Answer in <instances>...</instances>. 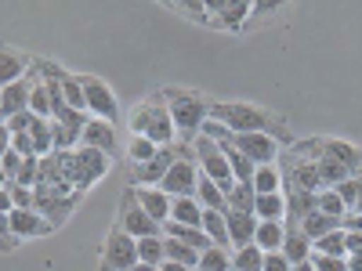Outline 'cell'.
Wrapping results in <instances>:
<instances>
[{
    "label": "cell",
    "instance_id": "1",
    "mask_svg": "<svg viewBox=\"0 0 362 271\" xmlns=\"http://www.w3.org/2000/svg\"><path fill=\"white\" fill-rule=\"evenodd\" d=\"M127 127H131L134 138H148L156 148L177 141V131H174V119H170V112H167L163 95L145 98L141 105H134V112H131V119H127Z\"/></svg>",
    "mask_w": 362,
    "mask_h": 271
},
{
    "label": "cell",
    "instance_id": "2",
    "mask_svg": "<svg viewBox=\"0 0 362 271\" xmlns=\"http://www.w3.org/2000/svg\"><path fill=\"white\" fill-rule=\"evenodd\" d=\"M210 119L221 124L228 134H272L276 131V119L250 102H214L210 105Z\"/></svg>",
    "mask_w": 362,
    "mask_h": 271
},
{
    "label": "cell",
    "instance_id": "3",
    "mask_svg": "<svg viewBox=\"0 0 362 271\" xmlns=\"http://www.w3.org/2000/svg\"><path fill=\"white\" fill-rule=\"evenodd\" d=\"M163 102H167V112H170V119H174V131L181 134V141H189L192 134L203 131L206 116H210V105L196 95V90L163 87Z\"/></svg>",
    "mask_w": 362,
    "mask_h": 271
},
{
    "label": "cell",
    "instance_id": "4",
    "mask_svg": "<svg viewBox=\"0 0 362 271\" xmlns=\"http://www.w3.org/2000/svg\"><path fill=\"white\" fill-rule=\"evenodd\" d=\"M196 167H199L203 177L214 181L225 195L235 188V177H232V167H228V159H225V152H221V145L210 141V138H203V134L196 138Z\"/></svg>",
    "mask_w": 362,
    "mask_h": 271
},
{
    "label": "cell",
    "instance_id": "5",
    "mask_svg": "<svg viewBox=\"0 0 362 271\" xmlns=\"http://www.w3.org/2000/svg\"><path fill=\"white\" fill-rule=\"evenodd\" d=\"M83 98H87V116L90 119H105V124H116L119 119V102L112 95V87L98 76H80Z\"/></svg>",
    "mask_w": 362,
    "mask_h": 271
},
{
    "label": "cell",
    "instance_id": "6",
    "mask_svg": "<svg viewBox=\"0 0 362 271\" xmlns=\"http://www.w3.org/2000/svg\"><path fill=\"white\" fill-rule=\"evenodd\" d=\"M134 264H138V239H131L124 228H112L105 235L102 271H131Z\"/></svg>",
    "mask_w": 362,
    "mask_h": 271
},
{
    "label": "cell",
    "instance_id": "7",
    "mask_svg": "<svg viewBox=\"0 0 362 271\" xmlns=\"http://www.w3.org/2000/svg\"><path fill=\"white\" fill-rule=\"evenodd\" d=\"M181 156H189V152H185V145H163L148 163L134 167V177H131V181H134V188H160V181L167 177V170H170Z\"/></svg>",
    "mask_w": 362,
    "mask_h": 271
},
{
    "label": "cell",
    "instance_id": "8",
    "mask_svg": "<svg viewBox=\"0 0 362 271\" xmlns=\"http://www.w3.org/2000/svg\"><path fill=\"white\" fill-rule=\"evenodd\" d=\"M228 141L239 148V152H243L254 167H272L279 159V141L272 138V134H228Z\"/></svg>",
    "mask_w": 362,
    "mask_h": 271
},
{
    "label": "cell",
    "instance_id": "9",
    "mask_svg": "<svg viewBox=\"0 0 362 271\" xmlns=\"http://www.w3.org/2000/svg\"><path fill=\"white\" fill-rule=\"evenodd\" d=\"M196 185H199V167H196L192 156H181V159L167 170V177L160 181V188H163L170 199H181V195H192V199H196Z\"/></svg>",
    "mask_w": 362,
    "mask_h": 271
},
{
    "label": "cell",
    "instance_id": "10",
    "mask_svg": "<svg viewBox=\"0 0 362 271\" xmlns=\"http://www.w3.org/2000/svg\"><path fill=\"white\" fill-rule=\"evenodd\" d=\"M33 210L54 228L62 224V217L69 214V188H54V185H37L33 188Z\"/></svg>",
    "mask_w": 362,
    "mask_h": 271
},
{
    "label": "cell",
    "instance_id": "11",
    "mask_svg": "<svg viewBox=\"0 0 362 271\" xmlns=\"http://www.w3.org/2000/svg\"><path fill=\"white\" fill-rule=\"evenodd\" d=\"M206 15L221 29H239L250 15H254V0H203Z\"/></svg>",
    "mask_w": 362,
    "mask_h": 271
},
{
    "label": "cell",
    "instance_id": "12",
    "mask_svg": "<svg viewBox=\"0 0 362 271\" xmlns=\"http://www.w3.org/2000/svg\"><path fill=\"white\" fill-rule=\"evenodd\" d=\"M119 228H124L131 239H148V235H163V224H156L145 210L134 203V195L127 192L124 206H119Z\"/></svg>",
    "mask_w": 362,
    "mask_h": 271
},
{
    "label": "cell",
    "instance_id": "13",
    "mask_svg": "<svg viewBox=\"0 0 362 271\" xmlns=\"http://www.w3.org/2000/svg\"><path fill=\"white\" fill-rule=\"evenodd\" d=\"M33 80H37V76L18 80V83H8L4 90H0V124H8L11 116H18V112L29 109V90H33Z\"/></svg>",
    "mask_w": 362,
    "mask_h": 271
},
{
    "label": "cell",
    "instance_id": "14",
    "mask_svg": "<svg viewBox=\"0 0 362 271\" xmlns=\"http://www.w3.org/2000/svg\"><path fill=\"white\" fill-rule=\"evenodd\" d=\"M8 224H11V235L15 239H40V235H51L54 228L37 214V210H11V214H8Z\"/></svg>",
    "mask_w": 362,
    "mask_h": 271
},
{
    "label": "cell",
    "instance_id": "15",
    "mask_svg": "<svg viewBox=\"0 0 362 271\" xmlns=\"http://www.w3.org/2000/svg\"><path fill=\"white\" fill-rule=\"evenodd\" d=\"M80 145L87 148H98V152H105L109 159L116 156V127L105 124V119H87V127L80 134Z\"/></svg>",
    "mask_w": 362,
    "mask_h": 271
},
{
    "label": "cell",
    "instance_id": "16",
    "mask_svg": "<svg viewBox=\"0 0 362 271\" xmlns=\"http://www.w3.org/2000/svg\"><path fill=\"white\" fill-rule=\"evenodd\" d=\"M131 195H134V203H138L156 224H167V221H170V195H167L163 188H131Z\"/></svg>",
    "mask_w": 362,
    "mask_h": 271
},
{
    "label": "cell",
    "instance_id": "17",
    "mask_svg": "<svg viewBox=\"0 0 362 271\" xmlns=\"http://www.w3.org/2000/svg\"><path fill=\"white\" fill-rule=\"evenodd\" d=\"M29 66H33V58H29V54H22V51H15V47H4V44H0V90H4L8 83L25 80Z\"/></svg>",
    "mask_w": 362,
    "mask_h": 271
},
{
    "label": "cell",
    "instance_id": "18",
    "mask_svg": "<svg viewBox=\"0 0 362 271\" xmlns=\"http://www.w3.org/2000/svg\"><path fill=\"white\" fill-rule=\"evenodd\" d=\"M225 224H228V243H232V250H243V246L254 243V231H257V217H254V214L225 210Z\"/></svg>",
    "mask_w": 362,
    "mask_h": 271
},
{
    "label": "cell",
    "instance_id": "19",
    "mask_svg": "<svg viewBox=\"0 0 362 271\" xmlns=\"http://www.w3.org/2000/svg\"><path fill=\"white\" fill-rule=\"evenodd\" d=\"M283 239H286V224H283V221H257L254 246H257L261 253H276V250H283Z\"/></svg>",
    "mask_w": 362,
    "mask_h": 271
},
{
    "label": "cell",
    "instance_id": "20",
    "mask_svg": "<svg viewBox=\"0 0 362 271\" xmlns=\"http://www.w3.org/2000/svg\"><path fill=\"white\" fill-rule=\"evenodd\" d=\"M322 152L329 156V159H337V163H344L351 174H358V167H362V152L355 145H348V141H341V138H326L322 141Z\"/></svg>",
    "mask_w": 362,
    "mask_h": 271
},
{
    "label": "cell",
    "instance_id": "21",
    "mask_svg": "<svg viewBox=\"0 0 362 271\" xmlns=\"http://www.w3.org/2000/svg\"><path fill=\"white\" fill-rule=\"evenodd\" d=\"M315 170H319V181H322V188H337L341 181H348V177H355L344 163H337V159H329L326 152H322V145H319V159H315Z\"/></svg>",
    "mask_w": 362,
    "mask_h": 271
},
{
    "label": "cell",
    "instance_id": "22",
    "mask_svg": "<svg viewBox=\"0 0 362 271\" xmlns=\"http://www.w3.org/2000/svg\"><path fill=\"white\" fill-rule=\"evenodd\" d=\"M170 221H174V224H185V228H199V221H203V206H199L192 195L170 199Z\"/></svg>",
    "mask_w": 362,
    "mask_h": 271
},
{
    "label": "cell",
    "instance_id": "23",
    "mask_svg": "<svg viewBox=\"0 0 362 271\" xmlns=\"http://www.w3.org/2000/svg\"><path fill=\"white\" fill-rule=\"evenodd\" d=\"M290 264H305L312 260V239L300 235L297 228H286V239H283V250H279Z\"/></svg>",
    "mask_w": 362,
    "mask_h": 271
},
{
    "label": "cell",
    "instance_id": "24",
    "mask_svg": "<svg viewBox=\"0 0 362 271\" xmlns=\"http://www.w3.org/2000/svg\"><path fill=\"white\" fill-rule=\"evenodd\" d=\"M254 217H257V221H283V217H286V195H283V192L257 195V199H254Z\"/></svg>",
    "mask_w": 362,
    "mask_h": 271
},
{
    "label": "cell",
    "instance_id": "25",
    "mask_svg": "<svg viewBox=\"0 0 362 271\" xmlns=\"http://www.w3.org/2000/svg\"><path fill=\"white\" fill-rule=\"evenodd\" d=\"M58 90H62V102H66V109H73V112H87V98H83L80 76L58 73Z\"/></svg>",
    "mask_w": 362,
    "mask_h": 271
},
{
    "label": "cell",
    "instance_id": "26",
    "mask_svg": "<svg viewBox=\"0 0 362 271\" xmlns=\"http://www.w3.org/2000/svg\"><path fill=\"white\" fill-rule=\"evenodd\" d=\"M29 138H33V152H37V159H44V156H51L54 152V127H51V119H33V127H29Z\"/></svg>",
    "mask_w": 362,
    "mask_h": 271
},
{
    "label": "cell",
    "instance_id": "27",
    "mask_svg": "<svg viewBox=\"0 0 362 271\" xmlns=\"http://www.w3.org/2000/svg\"><path fill=\"white\" fill-rule=\"evenodd\" d=\"M250 185L257 195H272V192H283V170L272 163V167H257L254 177H250Z\"/></svg>",
    "mask_w": 362,
    "mask_h": 271
},
{
    "label": "cell",
    "instance_id": "28",
    "mask_svg": "<svg viewBox=\"0 0 362 271\" xmlns=\"http://www.w3.org/2000/svg\"><path fill=\"white\" fill-rule=\"evenodd\" d=\"M337 228H341V221H334V217L319 214V210H312V214L297 224V231H300V235H308L312 243H315V239H322V235H329V231H337Z\"/></svg>",
    "mask_w": 362,
    "mask_h": 271
},
{
    "label": "cell",
    "instance_id": "29",
    "mask_svg": "<svg viewBox=\"0 0 362 271\" xmlns=\"http://www.w3.org/2000/svg\"><path fill=\"white\" fill-rule=\"evenodd\" d=\"M315 210H319V214H326V217H334V221H341V224H344V217H348V206L341 203V195H337L334 188L315 192Z\"/></svg>",
    "mask_w": 362,
    "mask_h": 271
},
{
    "label": "cell",
    "instance_id": "30",
    "mask_svg": "<svg viewBox=\"0 0 362 271\" xmlns=\"http://www.w3.org/2000/svg\"><path fill=\"white\" fill-rule=\"evenodd\" d=\"M312 253H322V257H348V246H344V224L337 231H329L322 239L312 243Z\"/></svg>",
    "mask_w": 362,
    "mask_h": 271
},
{
    "label": "cell",
    "instance_id": "31",
    "mask_svg": "<svg viewBox=\"0 0 362 271\" xmlns=\"http://www.w3.org/2000/svg\"><path fill=\"white\" fill-rule=\"evenodd\" d=\"M163 260L185 264V267H192V271H196V264H199V253H196V250H189V246H181L177 239L163 235Z\"/></svg>",
    "mask_w": 362,
    "mask_h": 271
},
{
    "label": "cell",
    "instance_id": "32",
    "mask_svg": "<svg viewBox=\"0 0 362 271\" xmlns=\"http://www.w3.org/2000/svg\"><path fill=\"white\" fill-rule=\"evenodd\" d=\"M254 199H257V192H254L250 181H235V188L228 192V210H239V214H254Z\"/></svg>",
    "mask_w": 362,
    "mask_h": 271
},
{
    "label": "cell",
    "instance_id": "33",
    "mask_svg": "<svg viewBox=\"0 0 362 271\" xmlns=\"http://www.w3.org/2000/svg\"><path fill=\"white\" fill-rule=\"evenodd\" d=\"M29 112H37L40 119H51V87L40 80V73L33 80V90H29Z\"/></svg>",
    "mask_w": 362,
    "mask_h": 271
},
{
    "label": "cell",
    "instance_id": "34",
    "mask_svg": "<svg viewBox=\"0 0 362 271\" xmlns=\"http://www.w3.org/2000/svg\"><path fill=\"white\" fill-rule=\"evenodd\" d=\"M196 271H232V253L221 250V246H210V250L199 253Z\"/></svg>",
    "mask_w": 362,
    "mask_h": 271
},
{
    "label": "cell",
    "instance_id": "35",
    "mask_svg": "<svg viewBox=\"0 0 362 271\" xmlns=\"http://www.w3.org/2000/svg\"><path fill=\"white\" fill-rule=\"evenodd\" d=\"M138 264H153V267L163 264V235L138 239Z\"/></svg>",
    "mask_w": 362,
    "mask_h": 271
},
{
    "label": "cell",
    "instance_id": "36",
    "mask_svg": "<svg viewBox=\"0 0 362 271\" xmlns=\"http://www.w3.org/2000/svg\"><path fill=\"white\" fill-rule=\"evenodd\" d=\"M261 260H264V253L250 243V246L232 253V271H261Z\"/></svg>",
    "mask_w": 362,
    "mask_h": 271
},
{
    "label": "cell",
    "instance_id": "37",
    "mask_svg": "<svg viewBox=\"0 0 362 271\" xmlns=\"http://www.w3.org/2000/svg\"><path fill=\"white\" fill-rule=\"evenodd\" d=\"M15 185H22V188H37V185H40V159H37V156L22 159V170H18V177H15Z\"/></svg>",
    "mask_w": 362,
    "mask_h": 271
},
{
    "label": "cell",
    "instance_id": "38",
    "mask_svg": "<svg viewBox=\"0 0 362 271\" xmlns=\"http://www.w3.org/2000/svg\"><path fill=\"white\" fill-rule=\"evenodd\" d=\"M127 152H131L134 167H141V163H148V159H153V156L160 152V148H156L153 141H148V138H131V148H127Z\"/></svg>",
    "mask_w": 362,
    "mask_h": 271
},
{
    "label": "cell",
    "instance_id": "39",
    "mask_svg": "<svg viewBox=\"0 0 362 271\" xmlns=\"http://www.w3.org/2000/svg\"><path fill=\"white\" fill-rule=\"evenodd\" d=\"M334 192L341 195V203L348 206V214H351L355 203H358V192H362V181H358V174H355V177H348V181H341V185H337Z\"/></svg>",
    "mask_w": 362,
    "mask_h": 271
},
{
    "label": "cell",
    "instance_id": "40",
    "mask_svg": "<svg viewBox=\"0 0 362 271\" xmlns=\"http://www.w3.org/2000/svg\"><path fill=\"white\" fill-rule=\"evenodd\" d=\"M312 264H315V271H348V257H322V253H312Z\"/></svg>",
    "mask_w": 362,
    "mask_h": 271
},
{
    "label": "cell",
    "instance_id": "41",
    "mask_svg": "<svg viewBox=\"0 0 362 271\" xmlns=\"http://www.w3.org/2000/svg\"><path fill=\"white\" fill-rule=\"evenodd\" d=\"M8 192H11V203L18 206V210H33V188H22V185H8Z\"/></svg>",
    "mask_w": 362,
    "mask_h": 271
},
{
    "label": "cell",
    "instance_id": "42",
    "mask_svg": "<svg viewBox=\"0 0 362 271\" xmlns=\"http://www.w3.org/2000/svg\"><path fill=\"white\" fill-rule=\"evenodd\" d=\"M33 119H37V112H29V109H25V112H18V116H11V119H8V124H4V127H8L11 134H25L29 127H33Z\"/></svg>",
    "mask_w": 362,
    "mask_h": 271
},
{
    "label": "cell",
    "instance_id": "43",
    "mask_svg": "<svg viewBox=\"0 0 362 271\" xmlns=\"http://www.w3.org/2000/svg\"><path fill=\"white\" fill-rule=\"evenodd\" d=\"M261 271H293V264L276 250V253H264V260H261Z\"/></svg>",
    "mask_w": 362,
    "mask_h": 271
},
{
    "label": "cell",
    "instance_id": "44",
    "mask_svg": "<svg viewBox=\"0 0 362 271\" xmlns=\"http://www.w3.org/2000/svg\"><path fill=\"white\" fill-rule=\"evenodd\" d=\"M11 148L22 156V159H29V156H37L33 152V138H29V131L25 134H11Z\"/></svg>",
    "mask_w": 362,
    "mask_h": 271
},
{
    "label": "cell",
    "instance_id": "45",
    "mask_svg": "<svg viewBox=\"0 0 362 271\" xmlns=\"http://www.w3.org/2000/svg\"><path fill=\"white\" fill-rule=\"evenodd\" d=\"M0 167H4V174H8L11 181H15V177H18V170H22V156L15 152V148H8V156L0 159Z\"/></svg>",
    "mask_w": 362,
    "mask_h": 271
},
{
    "label": "cell",
    "instance_id": "46",
    "mask_svg": "<svg viewBox=\"0 0 362 271\" xmlns=\"http://www.w3.org/2000/svg\"><path fill=\"white\" fill-rule=\"evenodd\" d=\"M344 246H348V257H351V253H358V250H362V235H358V231H351V228H344Z\"/></svg>",
    "mask_w": 362,
    "mask_h": 271
},
{
    "label": "cell",
    "instance_id": "47",
    "mask_svg": "<svg viewBox=\"0 0 362 271\" xmlns=\"http://www.w3.org/2000/svg\"><path fill=\"white\" fill-rule=\"evenodd\" d=\"M11 224H8V214H0V250H8L11 246Z\"/></svg>",
    "mask_w": 362,
    "mask_h": 271
},
{
    "label": "cell",
    "instance_id": "48",
    "mask_svg": "<svg viewBox=\"0 0 362 271\" xmlns=\"http://www.w3.org/2000/svg\"><path fill=\"white\" fill-rule=\"evenodd\" d=\"M8 148H11V131H8L4 124H0V159L8 156Z\"/></svg>",
    "mask_w": 362,
    "mask_h": 271
},
{
    "label": "cell",
    "instance_id": "49",
    "mask_svg": "<svg viewBox=\"0 0 362 271\" xmlns=\"http://www.w3.org/2000/svg\"><path fill=\"white\" fill-rule=\"evenodd\" d=\"M15 203H11V192L8 188H0V214H11Z\"/></svg>",
    "mask_w": 362,
    "mask_h": 271
},
{
    "label": "cell",
    "instance_id": "50",
    "mask_svg": "<svg viewBox=\"0 0 362 271\" xmlns=\"http://www.w3.org/2000/svg\"><path fill=\"white\" fill-rule=\"evenodd\" d=\"M344 228H351V231L362 235V217H358V214H348V217H344Z\"/></svg>",
    "mask_w": 362,
    "mask_h": 271
},
{
    "label": "cell",
    "instance_id": "51",
    "mask_svg": "<svg viewBox=\"0 0 362 271\" xmlns=\"http://www.w3.org/2000/svg\"><path fill=\"white\" fill-rule=\"evenodd\" d=\"M348 271H362V250L348 257Z\"/></svg>",
    "mask_w": 362,
    "mask_h": 271
},
{
    "label": "cell",
    "instance_id": "52",
    "mask_svg": "<svg viewBox=\"0 0 362 271\" xmlns=\"http://www.w3.org/2000/svg\"><path fill=\"white\" fill-rule=\"evenodd\" d=\"M160 271H192V267H185V264H174V260H163V264H160Z\"/></svg>",
    "mask_w": 362,
    "mask_h": 271
},
{
    "label": "cell",
    "instance_id": "53",
    "mask_svg": "<svg viewBox=\"0 0 362 271\" xmlns=\"http://www.w3.org/2000/svg\"><path fill=\"white\" fill-rule=\"evenodd\" d=\"M293 271H315V264H312V260H305V264H293Z\"/></svg>",
    "mask_w": 362,
    "mask_h": 271
},
{
    "label": "cell",
    "instance_id": "54",
    "mask_svg": "<svg viewBox=\"0 0 362 271\" xmlns=\"http://www.w3.org/2000/svg\"><path fill=\"white\" fill-rule=\"evenodd\" d=\"M8 185H11V177L4 174V167H0V188H8Z\"/></svg>",
    "mask_w": 362,
    "mask_h": 271
},
{
    "label": "cell",
    "instance_id": "55",
    "mask_svg": "<svg viewBox=\"0 0 362 271\" xmlns=\"http://www.w3.org/2000/svg\"><path fill=\"white\" fill-rule=\"evenodd\" d=\"M358 181H362V174H358ZM351 214H358V217H362V192H358V203H355V210H351Z\"/></svg>",
    "mask_w": 362,
    "mask_h": 271
},
{
    "label": "cell",
    "instance_id": "56",
    "mask_svg": "<svg viewBox=\"0 0 362 271\" xmlns=\"http://www.w3.org/2000/svg\"><path fill=\"white\" fill-rule=\"evenodd\" d=\"M131 271H160V267H153V264H134Z\"/></svg>",
    "mask_w": 362,
    "mask_h": 271
}]
</instances>
